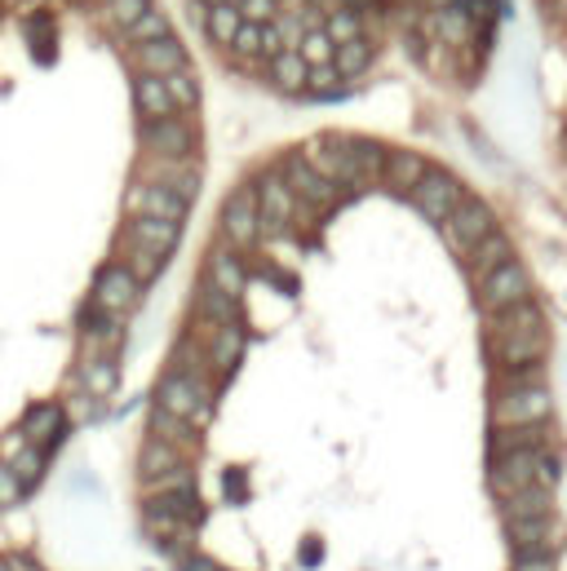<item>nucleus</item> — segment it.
I'll return each mask as SVG.
<instances>
[{
	"label": "nucleus",
	"mask_w": 567,
	"mask_h": 571,
	"mask_svg": "<svg viewBox=\"0 0 567 571\" xmlns=\"http://www.w3.org/2000/svg\"><path fill=\"white\" fill-rule=\"evenodd\" d=\"M546 345H550L546 314L537 310L533 297L519 301V305H510V310H497V314H493V354H497L506 368H519L515 377H537Z\"/></svg>",
	"instance_id": "obj_1"
},
{
	"label": "nucleus",
	"mask_w": 567,
	"mask_h": 571,
	"mask_svg": "<svg viewBox=\"0 0 567 571\" xmlns=\"http://www.w3.org/2000/svg\"><path fill=\"white\" fill-rule=\"evenodd\" d=\"M555 412L550 385L537 377H506L497 399H493V421L497 425H546Z\"/></svg>",
	"instance_id": "obj_2"
},
{
	"label": "nucleus",
	"mask_w": 567,
	"mask_h": 571,
	"mask_svg": "<svg viewBox=\"0 0 567 571\" xmlns=\"http://www.w3.org/2000/svg\"><path fill=\"white\" fill-rule=\"evenodd\" d=\"M493 492L497 497H510V492H519V488H546V492H555V483H559V461L537 443V448H519V452H506V457H497V465H493Z\"/></svg>",
	"instance_id": "obj_3"
},
{
	"label": "nucleus",
	"mask_w": 567,
	"mask_h": 571,
	"mask_svg": "<svg viewBox=\"0 0 567 571\" xmlns=\"http://www.w3.org/2000/svg\"><path fill=\"white\" fill-rule=\"evenodd\" d=\"M155 408L182 417L186 425L204 430L209 417H213V390L209 381H195V377H182V372H164L160 390H155Z\"/></svg>",
	"instance_id": "obj_4"
},
{
	"label": "nucleus",
	"mask_w": 567,
	"mask_h": 571,
	"mask_svg": "<svg viewBox=\"0 0 567 571\" xmlns=\"http://www.w3.org/2000/svg\"><path fill=\"white\" fill-rule=\"evenodd\" d=\"M138 138L151 160H195V147H200V133L182 111L164 116V120H142Z\"/></svg>",
	"instance_id": "obj_5"
},
{
	"label": "nucleus",
	"mask_w": 567,
	"mask_h": 571,
	"mask_svg": "<svg viewBox=\"0 0 567 571\" xmlns=\"http://www.w3.org/2000/svg\"><path fill=\"white\" fill-rule=\"evenodd\" d=\"M528 297H533V276H528V267L519 258H510V262H502V267H493V271L479 276V305L488 314L510 310V305H519Z\"/></svg>",
	"instance_id": "obj_6"
},
{
	"label": "nucleus",
	"mask_w": 567,
	"mask_h": 571,
	"mask_svg": "<svg viewBox=\"0 0 567 571\" xmlns=\"http://www.w3.org/2000/svg\"><path fill=\"white\" fill-rule=\"evenodd\" d=\"M302 156H306V164L320 173V178H328L333 187H342V191H364V173L355 169V160H351V151H346V138H315V142H306L302 147Z\"/></svg>",
	"instance_id": "obj_7"
},
{
	"label": "nucleus",
	"mask_w": 567,
	"mask_h": 571,
	"mask_svg": "<svg viewBox=\"0 0 567 571\" xmlns=\"http://www.w3.org/2000/svg\"><path fill=\"white\" fill-rule=\"evenodd\" d=\"M262 240V218H257V196L253 187L231 191V200L222 204V244H231L235 253H249Z\"/></svg>",
	"instance_id": "obj_8"
},
{
	"label": "nucleus",
	"mask_w": 567,
	"mask_h": 571,
	"mask_svg": "<svg viewBox=\"0 0 567 571\" xmlns=\"http://www.w3.org/2000/svg\"><path fill=\"white\" fill-rule=\"evenodd\" d=\"M439 227H444V236H448V244H453L457 253H470L488 231H497V218H493V209H488L484 200L462 196V204H457Z\"/></svg>",
	"instance_id": "obj_9"
},
{
	"label": "nucleus",
	"mask_w": 567,
	"mask_h": 571,
	"mask_svg": "<svg viewBox=\"0 0 567 571\" xmlns=\"http://www.w3.org/2000/svg\"><path fill=\"white\" fill-rule=\"evenodd\" d=\"M462 196H466V187L453 173H444V169H426L422 182L413 187V204H417V213L426 222H444L462 204Z\"/></svg>",
	"instance_id": "obj_10"
},
{
	"label": "nucleus",
	"mask_w": 567,
	"mask_h": 571,
	"mask_svg": "<svg viewBox=\"0 0 567 571\" xmlns=\"http://www.w3.org/2000/svg\"><path fill=\"white\" fill-rule=\"evenodd\" d=\"M506 541H510L515 559H519V554H550V559H555V550L564 545V523H559L555 514L510 519V523H506Z\"/></svg>",
	"instance_id": "obj_11"
},
{
	"label": "nucleus",
	"mask_w": 567,
	"mask_h": 571,
	"mask_svg": "<svg viewBox=\"0 0 567 571\" xmlns=\"http://www.w3.org/2000/svg\"><path fill=\"white\" fill-rule=\"evenodd\" d=\"M257 218H262V236H280L288 222H293V209H297V196L288 191L284 173H262L257 187Z\"/></svg>",
	"instance_id": "obj_12"
},
{
	"label": "nucleus",
	"mask_w": 567,
	"mask_h": 571,
	"mask_svg": "<svg viewBox=\"0 0 567 571\" xmlns=\"http://www.w3.org/2000/svg\"><path fill=\"white\" fill-rule=\"evenodd\" d=\"M138 301H142V284L124 271V262H111V267H102V271L93 276V305H98V310L124 319Z\"/></svg>",
	"instance_id": "obj_13"
},
{
	"label": "nucleus",
	"mask_w": 567,
	"mask_h": 571,
	"mask_svg": "<svg viewBox=\"0 0 567 571\" xmlns=\"http://www.w3.org/2000/svg\"><path fill=\"white\" fill-rule=\"evenodd\" d=\"M280 173H284L288 191H293L306 209H320V213H324V209H333V204L342 200V187H333L328 178H320V173L306 164V156H302V151H297V156H288V164H284Z\"/></svg>",
	"instance_id": "obj_14"
},
{
	"label": "nucleus",
	"mask_w": 567,
	"mask_h": 571,
	"mask_svg": "<svg viewBox=\"0 0 567 571\" xmlns=\"http://www.w3.org/2000/svg\"><path fill=\"white\" fill-rule=\"evenodd\" d=\"M124 209H129V218H160V222H182L191 204H186L182 196H173L169 187H160V182H138V187H129V196H124Z\"/></svg>",
	"instance_id": "obj_15"
},
{
	"label": "nucleus",
	"mask_w": 567,
	"mask_h": 571,
	"mask_svg": "<svg viewBox=\"0 0 567 571\" xmlns=\"http://www.w3.org/2000/svg\"><path fill=\"white\" fill-rule=\"evenodd\" d=\"M129 67L133 71H146V76H169V71H182L186 67V49L173 36L142 40V44L129 49Z\"/></svg>",
	"instance_id": "obj_16"
},
{
	"label": "nucleus",
	"mask_w": 567,
	"mask_h": 571,
	"mask_svg": "<svg viewBox=\"0 0 567 571\" xmlns=\"http://www.w3.org/2000/svg\"><path fill=\"white\" fill-rule=\"evenodd\" d=\"M22 439L31 443V448H40V452H53L58 443H62V430H67V417H62V408L58 403H36V408H27V417H22Z\"/></svg>",
	"instance_id": "obj_17"
},
{
	"label": "nucleus",
	"mask_w": 567,
	"mask_h": 571,
	"mask_svg": "<svg viewBox=\"0 0 567 571\" xmlns=\"http://www.w3.org/2000/svg\"><path fill=\"white\" fill-rule=\"evenodd\" d=\"M182 240V222H160V218H129L124 227V244L151 249V253H173V244Z\"/></svg>",
	"instance_id": "obj_18"
},
{
	"label": "nucleus",
	"mask_w": 567,
	"mask_h": 571,
	"mask_svg": "<svg viewBox=\"0 0 567 571\" xmlns=\"http://www.w3.org/2000/svg\"><path fill=\"white\" fill-rule=\"evenodd\" d=\"M133 111L138 120H164V116H178L169 89H164V76H146V71H133Z\"/></svg>",
	"instance_id": "obj_19"
},
{
	"label": "nucleus",
	"mask_w": 567,
	"mask_h": 571,
	"mask_svg": "<svg viewBox=\"0 0 567 571\" xmlns=\"http://www.w3.org/2000/svg\"><path fill=\"white\" fill-rule=\"evenodd\" d=\"M240 354H244V328H235V323H213V328H209L204 359H209L222 377H231L235 363H240Z\"/></svg>",
	"instance_id": "obj_20"
},
{
	"label": "nucleus",
	"mask_w": 567,
	"mask_h": 571,
	"mask_svg": "<svg viewBox=\"0 0 567 571\" xmlns=\"http://www.w3.org/2000/svg\"><path fill=\"white\" fill-rule=\"evenodd\" d=\"M204 280L217 284L222 292H231V297H240L249 288V271H244V262H240V253L231 244H213L209 249V276Z\"/></svg>",
	"instance_id": "obj_21"
},
{
	"label": "nucleus",
	"mask_w": 567,
	"mask_h": 571,
	"mask_svg": "<svg viewBox=\"0 0 567 571\" xmlns=\"http://www.w3.org/2000/svg\"><path fill=\"white\" fill-rule=\"evenodd\" d=\"M195 319H204V323H235V328H244V314H240V297H231V292H222L217 284H200L195 292Z\"/></svg>",
	"instance_id": "obj_22"
},
{
	"label": "nucleus",
	"mask_w": 567,
	"mask_h": 571,
	"mask_svg": "<svg viewBox=\"0 0 567 571\" xmlns=\"http://www.w3.org/2000/svg\"><path fill=\"white\" fill-rule=\"evenodd\" d=\"M426 169H431V164H426L417 151H391L386 164H382V182H386L395 196H413V187L422 182Z\"/></svg>",
	"instance_id": "obj_23"
},
{
	"label": "nucleus",
	"mask_w": 567,
	"mask_h": 571,
	"mask_svg": "<svg viewBox=\"0 0 567 571\" xmlns=\"http://www.w3.org/2000/svg\"><path fill=\"white\" fill-rule=\"evenodd\" d=\"M533 514H555V492H546V488H519V492H510V497H502V519L510 523V519H533Z\"/></svg>",
	"instance_id": "obj_24"
},
{
	"label": "nucleus",
	"mask_w": 567,
	"mask_h": 571,
	"mask_svg": "<svg viewBox=\"0 0 567 571\" xmlns=\"http://www.w3.org/2000/svg\"><path fill=\"white\" fill-rule=\"evenodd\" d=\"M146 434L151 439H160V443H169V448H191L200 434H195V425H186L182 417H173V412H164V408H151V421H146Z\"/></svg>",
	"instance_id": "obj_25"
},
{
	"label": "nucleus",
	"mask_w": 567,
	"mask_h": 571,
	"mask_svg": "<svg viewBox=\"0 0 567 571\" xmlns=\"http://www.w3.org/2000/svg\"><path fill=\"white\" fill-rule=\"evenodd\" d=\"M80 381H84L89 399H107V394L115 390V381H120V368H115L111 354H89V359L80 363Z\"/></svg>",
	"instance_id": "obj_26"
},
{
	"label": "nucleus",
	"mask_w": 567,
	"mask_h": 571,
	"mask_svg": "<svg viewBox=\"0 0 567 571\" xmlns=\"http://www.w3.org/2000/svg\"><path fill=\"white\" fill-rule=\"evenodd\" d=\"M431 31H435L444 44H466L470 31H475V22H470V13H466L462 4H444V9L431 13Z\"/></svg>",
	"instance_id": "obj_27"
},
{
	"label": "nucleus",
	"mask_w": 567,
	"mask_h": 571,
	"mask_svg": "<svg viewBox=\"0 0 567 571\" xmlns=\"http://www.w3.org/2000/svg\"><path fill=\"white\" fill-rule=\"evenodd\" d=\"M510 258H515V249H510V240H506L502 231H488V236L466 253V262H470L475 276H484V271H493V267H502V262H510Z\"/></svg>",
	"instance_id": "obj_28"
},
{
	"label": "nucleus",
	"mask_w": 567,
	"mask_h": 571,
	"mask_svg": "<svg viewBox=\"0 0 567 571\" xmlns=\"http://www.w3.org/2000/svg\"><path fill=\"white\" fill-rule=\"evenodd\" d=\"M173 465H182V452H178V448H169V443H160V439H146V443H142V452H138V474H142V483L169 474Z\"/></svg>",
	"instance_id": "obj_29"
},
{
	"label": "nucleus",
	"mask_w": 567,
	"mask_h": 571,
	"mask_svg": "<svg viewBox=\"0 0 567 571\" xmlns=\"http://www.w3.org/2000/svg\"><path fill=\"white\" fill-rule=\"evenodd\" d=\"M306 62L293 53V49H284V53H275L271 58V80H275V89H284V93H302L306 89Z\"/></svg>",
	"instance_id": "obj_30"
},
{
	"label": "nucleus",
	"mask_w": 567,
	"mask_h": 571,
	"mask_svg": "<svg viewBox=\"0 0 567 571\" xmlns=\"http://www.w3.org/2000/svg\"><path fill=\"white\" fill-rule=\"evenodd\" d=\"M164 253H151V249H138V244H124V271L138 280V284H151L160 271H164Z\"/></svg>",
	"instance_id": "obj_31"
},
{
	"label": "nucleus",
	"mask_w": 567,
	"mask_h": 571,
	"mask_svg": "<svg viewBox=\"0 0 567 571\" xmlns=\"http://www.w3.org/2000/svg\"><path fill=\"white\" fill-rule=\"evenodd\" d=\"M333 40H328V31L324 27H311V31H302V40H297V58L306 62V67H324V62H333Z\"/></svg>",
	"instance_id": "obj_32"
},
{
	"label": "nucleus",
	"mask_w": 567,
	"mask_h": 571,
	"mask_svg": "<svg viewBox=\"0 0 567 571\" xmlns=\"http://www.w3.org/2000/svg\"><path fill=\"white\" fill-rule=\"evenodd\" d=\"M164 89H169V98H173L178 111H195V107H200V80L191 76V67L169 71V76H164Z\"/></svg>",
	"instance_id": "obj_33"
},
{
	"label": "nucleus",
	"mask_w": 567,
	"mask_h": 571,
	"mask_svg": "<svg viewBox=\"0 0 567 571\" xmlns=\"http://www.w3.org/2000/svg\"><path fill=\"white\" fill-rule=\"evenodd\" d=\"M124 36H129V44H142V40H160V36H173V27H169V18H164V9H146L142 18H133L129 27H124Z\"/></svg>",
	"instance_id": "obj_34"
},
{
	"label": "nucleus",
	"mask_w": 567,
	"mask_h": 571,
	"mask_svg": "<svg viewBox=\"0 0 567 571\" xmlns=\"http://www.w3.org/2000/svg\"><path fill=\"white\" fill-rule=\"evenodd\" d=\"M44 457L49 452H40V448H22L13 461H9V470H13V479L22 483V492H31L40 479H44Z\"/></svg>",
	"instance_id": "obj_35"
},
{
	"label": "nucleus",
	"mask_w": 567,
	"mask_h": 571,
	"mask_svg": "<svg viewBox=\"0 0 567 571\" xmlns=\"http://www.w3.org/2000/svg\"><path fill=\"white\" fill-rule=\"evenodd\" d=\"M368 62H373V49H368L364 40H346V44H337V49H333V67H337V76H360Z\"/></svg>",
	"instance_id": "obj_36"
},
{
	"label": "nucleus",
	"mask_w": 567,
	"mask_h": 571,
	"mask_svg": "<svg viewBox=\"0 0 567 571\" xmlns=\"http://www.w3.org/2000/svg\"><path fill=\"white\" fill-rule=\"evenodd\" d=\"M346 151H351V160H355V169L364 178H377L382 164H386V151L377 142H368V138H346Z\"/></svg>",
	"instance_id": "obj_37"
},
{
	"label": "nucleus",
	"mask_w": 567,
	"mask_h": 571,
	"mask_svg": "<svg viewBox=\"0 0 567 571\" xmlns=\"http://www.w3.org/2000/svg\"><path fill=\"white\" fill-rule=\"evenodd\" d=\"M541 434L537 425H502V434H493V457H506V452H519V448H537Z\"/></svg>",
	"instance_id": "obj_38"
},
{
	"label": "nucleus",
	"mask_w": 567,
	"mask_h": 571,
	"mask_svg": "<svg viewBox=\"0 0 567 571\" xmlns=\"http://www.w3.org/2000/svg\"><path fill=\"white\" fill-rule=\"evenodd\" d=\"M328 40L333 44H346V40H360V13L355 9H333V18H328Z\"/></svg>",
	"instance_id": "obj_39"
},
{
	"label": "nucleus",
	"mask_w": 567,
	"mask_h": 571,
	"mask_svg": "<svg viewBox=\"0 0 567 571\" xmlns=\"http://www.w3.org/2000/svg\"><path fill=\"white\" fill-rule=\"evenodd\" d=\"M306 84H311L315 93H324V98H337L342 76H337V67H333V62H324V67H311V71H306Z\"/></svg>",
	"instance_id": "obj_40"
},
{
	"label": "nucleus",
	"mask_w": 567,
	"mask_h": 571,
	"mask_svg": "<svg viewBox=\"0 0 567 571\" xmlns=\"http://www.w3.org/2000/svg\"><path fill=\"white\" fill-rule=\"evenodd\" d=\"M235 9L244 22H271L275 18V0H240Z\"/></svg>",
	"instance_id": "obj_41"
},
{
	"label": "nucleus",
	"mask_w": 567,
	"mask_h": 571,
	"mask_svg": "<svg viewBox=\"0 0 567 571\" xmlns=\"http://www.w3.org/2000/svg\"><path fill=\"white\" fill-rule=\"evenodd\" d=\"M27 492H22V483L13 479V470L9 465H0V510H9V505H18Z\"/></svg>",
	"instance_id": "obj_42"
},
{
	"label": "nucleus",
	"mask_w": 567,
	"mask_h": 571,
	"mask_svg": "<svg viewBox=\"0 0 567 571\" xmlns=\"http://www.w3.org/2000/svg\"><path fill=\"white\" fill-rule=\"evenodd\" d=\"M22 448H31V443L22 439V430H9V434L0 439V465H9V461H13L18 452H22Z\"/></svg>",
	"instance_id": "obj_43"
},
{
	"label": "nucleus",
	"mask_w": 567,
	"mask_h": 571,
	"mask_svg": "<svg viewBox=\"0 0 567 571\" xmlns=\"http://www.w3.org/2000/svg\"><path fill=\"white\" fill-rule=\"evenodd\" d=\"M510 571H555V559L550 554H519Z\"/></svg>",
	"instance_id": "obj_44"
},
{
	"label": "nucleus",
	"mask_w": 567,
	"mask_h": 571,
	"mask_svg": "<svg viewBox=\"0 0 567 571\" xmlns=\"http://www.w3.org/2000/svg\"><path fill=\"white\" fill-rule=\"evenodd\" d=\"M178 571H222L213 559H204V554H186L182 563H178Z\"/></svg>",
	"instance_id": "obj_45"
},
{
	"label": "nucleus",
	"mask_w": 567,
	"mask_h": 571,
	"mask_svg": "<svg viewBox=\"0 0 567 571\" xmlns=\"http://www.w3.org/2000/svg\"><path fill=\"white\" fill-rule=\"evenodd\" d=\"M0 571H36L31 563H18V559H0Z\"/></svg>",
	"instance_id": "obj_46"
},
{
	"label": "nucleus",
	"mask_w": 567,
	"mask_h": 571,
	"mask_svg": "<svg viewBox=\"0 0 567 571\" xmlns=\"http://www.w3.org/2000/svg\"><path fill=\"white\" fill-rule=\"evenodd\" d=\"M431 4H435V9H444V4H457V0H431Z\"/></svg>",
	"instance_id": "obj_47"
},
{
	"label": "nucleus",
	"mask_w": 567,
	"mask_h": 571,
	"mask_svg": "<svg viewBox=\"0 0 567 571\" xmlns=\"http://www.w3.org/2000/svg\"><path fill=\"white\" fill-rule=\"evenodd\" d=\"M555 4H559V9H567V0H555Z\"/></svg>",
	"instance_id": "obj_48"
}]
</instances>
